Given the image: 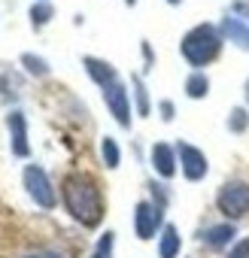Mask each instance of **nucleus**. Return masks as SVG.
Returning a JSON list of instances; mask_svg holds the SVG:
<instances>
[{
    "label": "nucleus",
    "instance_id": "f257e3e1",
    "mask_svg": "<svg viewBox=\"0 0 249 258\" xmlns=\"http://www.w3.org/2000/svg\"><path fill=\"white\" fill-rule=\"evenodd\" d=\"M64 207L67 213L85 225V228H97L100 219H103V198H100V188L91 176L85 173H70L64 179Z\"/></svg>",
    "mask_w": 249,
    "mask_h": 258
},
{
    "label": "nucleus",
    "instance_id": "f03ea898",
    "mask_svg": "<svg viewBox=\"0 0 249 258\" xmlns=\"http://www.w3.org/2000/svg\"><path fill=\"white\" fill-rule=\"evenodd\" d=\"M219 37H216V31L213 28H195L185 40H182V55L195 64V67H201V64H207V61H213L216 55H219Z\"/></svg>",
    "mask_w": 249,
    "mask_h": 258
},
{
    "label": "nucleus",
    "instance_id": "7ed1b4c3",
    "mask_svg": "<svg viewBox=\"0 0 249 258\" xmlns=\"http://www.w3.org/2000/svg\"><path fill=\"white\" fill-rule=\"evenodd\" d=\"M216 204H219V210L228 219H243L249 213V185L246 182H228V185H222Z\"/></svg>",
    "mask_w": 249,
    "mask_h": 258
},
{
    "label": "nucleus",
    "instance_id": "20e7f679",
    "mask_svg": "<svg viewBox=\"0 0 249 258\" xmlns=\"http://www.w3.org/2000/svg\"><path fill=\"white\" fill-rule=\"evenodd\" d=\"M25 185H28L31 198H34L43 210H52V207H55V191H52V185H49V176H46L40 167H28V170H25Z\"/></svg>",
    "mask_w": 249,
    "mask_h": 258
},
{
    "label": "nucleus",
    "instance_id": "39448f33",
    "mask_svg": "<svg viewBox=\"0 0 249 258\" xmlns=\"http://www.w3.org/2000/svg\"><path fill=\"white\" fill-rule=\"evenodd\" d=\"M158 228H161V207H155V204H137V210H134V231H137V237L140 240H152L155 234H158Z\"/></svg>",
    "mask_w": 249,
    "mask_h": 258
},
{
    "label": "nucleus",
    "instance_id": "423d86ee",
    "mask_svg": "<svg viewBox=\"0 0 249 258\" xmlns=\"http://www.w3.org/2000/svg\"><path fill=\"white\" fill-rule=\"evenodd\" d=\"M106 106L112 109V115L118 118V124H125V127L131 124V109H128V97H125L121 85H115V82L106 85Z\"/></svg>",
    "mask_w": 249,
    "mask_h": 258
},
{
    "label": "nucleus",
    "instance_id": "0eeeda50",
    "mask_svg": "<svg viewBox=\"0 0 249 258\" xmlns=\"http://www.w3.org/2000/svg\"><path fill=\"white\" fill-rule=\"evenodd\" d=\"M179 158H182V173L185 179H201L207 173V158L195 149V146H179Z\"/></svg>",
    "mask_w": 249,
    "mask_h": 258
},
{
    "label": "nucleus",
    "instance_id": "6e6552de",
    "mask_svg": "<svg viewBox=\"0 0 249 258\" xmlns=\"http://www.w3.org/2000/svg\"><path fill=\"white\" fill-rule=\"evenodd\" d=\"M179 246H182L179 231L173 225H164L161 228V240H158V258H176L179 255Z\"/></svg>",
    "mask_w": 249,
    "mask_h": 258
},
{
    "label": "nucleus",
    "instance_id": "1a4fd4ad",
    "mask_svg": "<svg viewBox=\"0 0 249 258\" xmlns=\"http://www.w3.org/2000/svg\"><path fill=\"white\" fill-rule=\"evenodd\" d=\"M234 237H237L234 225H216V228H210V231L204 234V243H207L210 249H225Z\"/></svg>",
    "mask_w": 249,
    "mask_h": 258
},
{
    "label": "nucleus",
    "instance_id": "9d476101",
    "mask_svg": "<svg viewBox=\"0 0 249 258\" xmlns=\"http://www.w3.org/2000/svg\"><path fill=\"white\" fill-rule=\"evenodd\" d=\"M152 164H155V170L161 173V176H173V152H170V146H155L152 149Z\"/></svg>",
    "mask_w": 249,
    "mask_h": 258
},
{
    "label": "nucleus",
    "instance_id": "9b49d317",
    "mask_svg": "<svg viewBox=\"0 0 249 258\" xmlns=\"http://www.w3.org/2000/svg\"><path fill=\"white\" fill-rule=\"evenodd\" d=\"M85 70H88V73H91V79H94V82H100V85H109V82L115 79V70H112L109 64L97 61V58H85Z\"/></svg>",
    "mask_w": 249,
    "mask_h": 258
},
{
    "label": "nucleus",
    "instance_id": "f8f14e48",
    "mask_svg": "<svg viewBox=\"0 0 249 258\" xmlns=\"http://www.w3.org/2000/svg\"><path fill=\"white\" fill-rule=\"evenodd\" d=\"M10 127H13V149H16V155H28V143H25V118H22V112H13V115H10Z\"/></svg>",
    "mask_w": 249,
    "mask_h": 258
},
{
    "label": "nucleus",
    "instance_id": "ddd939ff",
    "mask_svg": "<svg viewBox=\"0 0 249 258\" xmlns=\"http://www.w3.org/2000/svg\"><path fill=\"white\" fill-rule=\"evenodd\" d=\"M112 246H115V234L106 231V234H100V240H97V246L88 258H112Z\"/></svg>",
    "mask_w": 249,
    "mask_h": 258
},
{
    "label": "nucleus",
    "instance_id": "4468645a",
    "mask_svg": "<svg viewBox=\"0 0 249 258\" xmlns=\"http://www.w3.org/2000/svg\"><path fill=\"white\" fill-rule=\"evenodd\" d=\"M207 88H210V82H207L201 73H195V76L185 82V91H189L192 97H204V94H207Z\"/></svg>",
    "mask_w": 249,
    "mask_h": 258
},
{
    "label": "nucleus",
    "instance_id": "2eb2a0df",
    "mask_svg": "<svg viewBox=\"0 0 249 258\" xmlns=\"http://www.w3.org/2000/svg\"><path fill=\"white\" fill-rule=\"evenodd\" d=\"M103 161H106V167H118V146L109 137L103 140Z\"/></svg>",
    "mask_w": 249,
    "mask_h": 258
},
{
    "label": "nucleus",
    "instance_id": "dca6fc26",
    "mask_svg": "<svg viewBox=\"0 0 249 258\" xmlns=\"http://www.w3.org/2000/svg\"><path fill=\"white\" fill-rule=\"evenodd\" d=\"M228 34H231V37H237V40H240V46H246V49H249V31H246L243 25H234V22H231V25H228Z\"/></svg>",
    "mask_w": 249,
    "mask_h": 258
},
{
    "label": "nucleus",
    "instance_id": "f3484780",
    "mask_svg": "<svg viewBox=\"0 0 249 258\" xmlns=\"http://www.w3.org/2000/svg\"><path fill=\"white\" fill-rule=\"evenodd\" d=\"M25 64H28V70H31V73L46 76V61H40V58H34V55H25Z\"/></svg>",
    "mask_w": 249,
    "mask_h": 258
},
{
    "label": "nucleus",
    "instance_id": "a211bd4d",
    "mask_svg": "<svg viewBox=\"0 0 249 258\" xmlns=\"http://www.w3.org/2000/svg\"><path fill=\"white\" fill-rule=\"evenodd\" d=\"M246 121H249L246 112H243V109H234V112H231V131H243Z\"/></svg>",
    "mask_w": 249,
    "mask_h": 258
},
{
    "label": "nucleus",
    "instance_id": "6ab92c4d",
    "mask_svg": "<svg viewBox=\"0 0 249 258\" xmlns=\"http://www.w3.org/2000/svg\"><path fill=\"white\" fill-rule=\"evenodd\" d=\"M49 16H52V10H49V7H34V13H31L34 25H46V22H49Z\"/></svg>",
    "mask_w": 249,
    "mask_h": 258
},
{
    "label": "nucleus",
    "instance_id": "aec40b11",
    "mask_svg": "<svg viewBox=\"0 0 249 258\" xmlns=\"http://www.w3.org/2000/svg\"><path fill=\"white\" fill-rule=\"evenodd\" d=\"M228 258H249V240H240V243H234V249L228 252Z\"/></svg>",
    "mask_w": 249,
    "mask_h": 258
},
{
    "label": "nucleus",
    "instance_id": "412c9836",
    "mask_svg": "<svg viewBox=\"0 0 249 258\" xmlns=\"http://www.w3.org/2000/svg\"><path fill=\"white\" fill-rule=\"evenodd\" d=\"M22 258H64V255L55 252V249H34V252H28V255H22Z\"/></svg>",
    "mask_w": 249,
    "mask_h": 258
},
{
    "label": "nucleus",
    "instance_id": "4be33fe9",
    "mask_svg": "<svg viewBox=\"0 0 249 258\" xmlns=\"http://www.w3.org/2000/svg\"><path fill=\"white\" fill-rule=\"evenodd\" d=\"M137 100H140V112H146L149 106H146V91H143V85L137 82Z\"/></svg>",
    "mask_w": 249,
    "mask_h": 258
},
{
    "label": "nucleus",
    "instance_id": "5701e85b",
    "mask_svg": "<svg viewBox=\"0 0 249 258\" xmlns=\"http://www.w3.org/2000/svg\"><path fill=\"white\" fill-rule=\"evenodd\" d=\"M161 112H164V118H173V106H170V103H164Z\"/></svg>",
    "mask_w": 249,
    "mask_h": 258
},
{
    "label": "nucleus",
    "instance_id": "b1692460",
    "mask_svg": "<svg viewBox=\"0 0 249 258\" xmlns=\"http://www.w3.org/2000/svg\"><path fill=\"white\" fill-rule=\"evenodd\" d=\"M170 4H179V0H170Z\"/></svg>",
    "mask_w": 249,
    "mask_h": 258
}]
</instances>
